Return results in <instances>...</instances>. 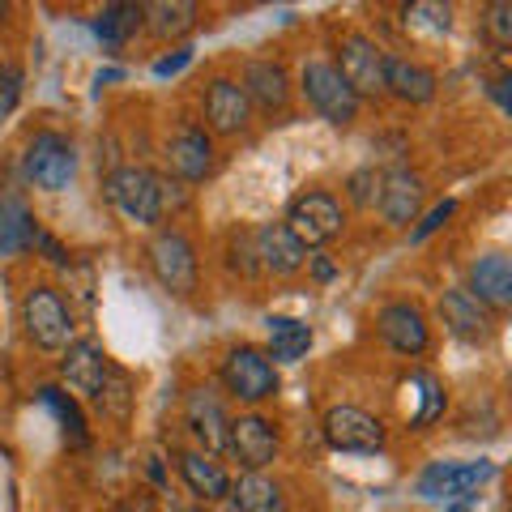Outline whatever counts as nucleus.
<instances>
[{"label": "nucleus", "instance_id": "25", "mask_svg": "<svg viewBox=\"0 0 512 512\" xmlns=\"http://www.w3.org/2000/svg\"><path fill=\"white\" fill-rule=\"evenodd\" d=\"M269 325V363H295L308 355V346H312V329L303 325V320L295 316H269L265 320Z\"/></svg>", "mask_w": 512, "mask_h": 512}, {"label": "nucleus", "instance_id": "41", "mask_svg": "<svg viewBox=\"0 0 512 512\" xmlns=\"http://www.w3.org/2000/svg\"><path fill=\"white\" fill-rule=\"evenodd\" d=\"M316 278H333V265L329 261H316Z\"/></svg>", "mask_w": 512, "mask_h": 512}, {"label": "nucleus", "instance_id": "22", "mask_svg": "<svg viewBox=\"0 0 512 512\" xmlns=\"http://www.w3.org/2000/svg\"><path fill=\"white\" fill-rule=\"evenodd\" d=\"M384 90L402 103H431L436 99V73L402 56H384Z\"/></svg>", "mask_w": 512, "mask_h": 512}, {"label": "nucleus", "instance_id": "20", "mask_svg": "<svg viewBox=\"0 0 512 512\" xmlns=\"http://www.w3.org/2000/svg\"><path fill=\"white\" fill-rule=\"evenodd\" d=\"M466 291L483 303V308H508L512 303V261L504 252H487L470 265V286Z\"/></svg>", "mask_w": 512, "mask_h": 512}, {"label": "nucleus", "instance_id": "28", "mask_svg": "<svg viewBox=\"0 0 512 512\" xmlns=\"http://www.w3.org/2000/svg\"><path fill=\"white\" fill-rule=\"evenodd\" d=\"M39 402H43V406L60 419L64 440H69L73 448H86V440H90V431H86V414H82V406H77L69 393L56 389V384H43V389H39Z\"/></svg>", "mask_w": 512, "mask_h": 512}, {"label": "nucleus", "instance_id": "6", "mask_svg": "<svg viewBox=\"0 0 512 512\" xmlns=\"http://www.w3.org/2000/svg\"><path fill=\"white\" fill-rule=\"evenodd\" d=\"M22 167H26V180L35 188L60 192V188H69L73 175H77V150H73V141L60 137V133H35V141L26 146Z\"/></svg>", "mask_w": 512, "mask_h": 512}, {"label": "nucleus", "instance_id": "17", "mask_svg": "<svg viewBox=\"0 0 512 512\" xmlns=\"http://www.w3.org/2000/svg\"><path fill=\"white\" fill-rule=\"evenodd\" d=\"M167 167L180 175L184 184H197L205 180V175L214 171V146H210V137L201 133V128H192L184 124L180 133H175L167 141Z\"/></svg>", "mask_w": 512, "mask_h": 512}, {"label": "nucleus", "instance_id": "14", "mask_svg": "<svg viewBox=\"0 0 512 512\" xmlns=\"http://www.w3.org/2000/svg\"><path fill=\"white\" fill-rule=\"evenodd\" d=\"M252 239H256V261L274 278H291L303 269V261H308V248H303L282 222H265L261 231H252Z\"/></svg>", "mask_w": 512, "mask_h": 512}, {"label": "nucleus", "instance_id": "38", "mask_svg": "<svg viewBox=\"0 0 512 512\" xmlns=\"http://www.w3.org/2000/svg\"><path fill=\"white\" fill-rule=\"evenodd\" d=\"M188 60H192V52H188V47H180V52H175V56L154 60V77H175L180 69H188Z\"/></svg>", "mask_w": 512, "mask_h": 512}, {"label": "nucleus", "instance_id": "18", "mask_svg": "<svg viewBox=\"0 0 512 512\" xmlns=\"http://www.w3.org/2000/svg\"><path fill=\"white\" fill-rule=\"evenodd\" d=\"M440 316H444L448 333H457L461 342H487L491 333H495L487 308L466 291V286H457V291H444L440 295Z\"/></svg>", "mask_w": 512, "mask_h": 512}, {"label": "nucleus", "instance_id": "23", "mask_svg": "<svg viewBox=\"0 0 512 512\" xmlns=\"http://www.w3.org/2000/svg\"><path fill=\"white\" fill-rule=\"evenodd\" d=\"M175 461H180V474H184V483L192 487L197 500H205V504L227 500L231 478H227V470H222L214 457H205V453H180Z\"/></svg>", "mask_w": 512, "mask_h": 512}, {"label": "nucleus", "instance_id": "3", "mask_svg": "<svg viewBox=\"0 0 512 512\" xmlns=\"http://www.w3.org/2000/svg\"><path fill=\"white\" fill-rule=\"evenodd\" d=\"M282 227L291 231L303 248H320L329 244V239H338L342 227H346V214H342V201L333 197V192H303V197L291 201V210H286Z\"/></svg>", "mask_w": 512, "mask_h": 512}, {"label": "nucleus", "instance_id": "27", "mask_svg": "<svg viewBox=\"0 0 512 512\" xmlns=\"http://www.w3.org/2000/svg\"><path fill=\"white\" fill-rule=\"evenodd\" d=\"M141 26H146V9L141 5H107L99 18H94V35L107 47H124Z\"/></svg>", "mask_w": 512, "mask_h": 512}, {"label": "nucleus", "instance_id": "8", "mask_svg": "<svg viewBox=\"0 0 512 512\" xmlns=\"http://www.w3.org/2000/svg\"><path fill=\"white\" fill-rule=\"evenodd\" d=\"M342 82L359 94V99H376L384 94V52L367 35H342L338 43V64Z\"/></svg>", "mask_w": 512, "mask_h": 512}, {"label": "nucleus", "instance_id": "37", "mask_svg": "<svg viewBox=\"0 0 512 512\" xmlns=\"http://www.w3.org/2000/svg\"><path fill=\"white\" fill-rule=\"evenodd\" d=\"M453 214H457V201H444V205H436V210L427 214V222H419V231H414V244H419V239H427L431 231H440V227H444V222L453 218Z\"/></svg>", "mask_w": 512, "mask_h": 512}, {"label": "nucleus", "instance_id": "32", "mask_svg": "<svg viewBox=\"0 0 512 512\" xmlns=\"http://www.w3.org/2000/svg\"><path fill=\"white\" fill-rule=\"evenodd\" d=\"M414 384L423 389V410L410 419V427H427L431 419H440V414H444V384L436 376H427V372L414 376Z\"/></svg>", "mask_w": 512, "mask_h": 512}, {"label": "nucleus", "instance_id": "13", "mask_svg": "<svg viewBox=\"0 0 512 512\" xmlns=\"http://www.w3.org/2000/svg\"><path fill=\"white\" fill-rule=\"evenodd\" d=\"M205 124L214 128V133L231 137V133H244L248 120H252V103L239 82H231V77H218V82H210V90H205Z\"/></svg>", "mask_w": 512, "mask_h": 512}, {"label": "nucleus", "instance_id": "10", "mask_svg": "<svg viewBox=\"0 0 512 512\" xmlns=\"http://www.w3.org/2000/svg\"><path fill=\"white\" fill-rule=\"evenodd\" d=\"M325 440L338 453H380L384 448V423L359 406H333L325 414Z\"/></svg>", "mask_w": 512, "mask_h": 512}, {"label": "nucleus", "instance_id": "40", "mask_svg": "<svg viewBox=\"0 0 512 512\" xmlns=\"http://www.w3.org/2000/svg\"><path fill=\"white\" fill-rule=\"evenodd\" d=\"M120 77H124L120 69H103L99 77H94V82H99V86H103V82H120Z\"/></svg>", "mask_w": 512, "mask_h": 512}, {"label": "nucleus", "instance_id": "19", "mask_svg": "<svg viewBox=\"0 0 512 512\" xmlns=\"http://www.w3.org/2000/svg\"><path fill=\"white\" fill-rule=\"evenodd\" d=\"M188 427H192V436L205 444V453H227L231 419H227V410H222L214 389H192L188 393Z\"/></svg>", "mask_w": 512, "mask_h": 512}, {"label": "nucleus", "instance_id": "31", "mask_svg": "<svg viewBox=\"0 0 512 512\" xmlns=\"http://www.w3.org/2000/svg\"><path fill=\"white\" fill-rule=\"evenodd\" d=\"M227 265L235 269L239 278H256L261 274V261H256V239L252 231H235L227 239Z\"/></svg>", "mask_w": 512, "mask_h": 512}, {"label": "nucleus", "instance_id": "1", "mask_svg": "<svg viewBox=\"0 0 512 512\" xmlns=\"http://www.w3.org/2000/svg\"><path fill=\"white\" fill-rule=\"evenodd\" d=\"M103 197L128 222H141V227H154V222H163L171 210H180L188 201L180 184H171L167 175H154L146 167H116L103 180Z\"/></svg>", "mask_w": 512, "mask_h": 512}, {"label": "nucleus", "instance_id": "24", "mask_svg": "<svg viewBox=\"0 0 512 512\" xmlns=\"http://www.w3.org/2000/svg\"><path fill=\"white\" fill-rule=\"evenodd\" d=\"M227 500L235 504V512H286V500H282V487L274 478L248 470L239 483H231Z\"/></svg>", "mask_w": 512, "mask_h": 512}, {"label": "nucleus", "instance_id": "15", "mask_svg": "<svg viewBox=\"0 0 512 512\" xmlns=\"http://www.w3.org/2000/svg\"><path fill=\"white\" fill-rule=\"evenodd\" d=\"M111 376V359L103 355L99 342H73L60 359V380L82 397H99L103 380Z\"/></svg>", "mask_w": 512, "mask_h": 512}, {"label": "nucleus", "instance_id": "11", "mask_svg": "<svg viewBox=\"0 0 512 512\" xmlns=\"http://www.w3.org/2000/svg\"><path fill=\"white\" fill-rule=\"evenodd\" d=\"M227 453H235V461L244 470L261 474L269 461L278 457V431L265 414H239L231 419V436H227Z\"/></svg>", "mask_w": 512, "mask_h": 512}, {"label": "nucleus", "instance_id": "9", "mask_svg": "<svg viewBox=\"0 0 512 512\" xmlns=\"http://www.w3.org/2000/svg\"><path fill=\"white\" fill-rule=\"evenodd\" d=\"M495 478L491 461H431L419 474V495L423 500H457V495H470L483 483Z\"/></svg>", "mask_w": 512, "mask_h": 512}, {"label": "nucleus", "instance_id": "34", "mask_svg": "<svg viewBox=\"0 0 512 512\" xmlns=\"http://www.w3.org/2000/svg\"><path fill=\"white\" fill-rule=\"evenodd\" d=\"M483 30H487V39L495 47H508L512 43V5H504V0L487 5L483 9Z\"/></svg>", "mask_w": 512, "mask_h": 512}, {"label": "nucleus", "instance_id": "35", "mask_svg": "<svg viewBox=\"0 0 512 512\" xmlns=\"http://www.w3.org/2000/svg\"><path fill=\"white\" fill-rule=\"evenodd\" d=\"M22 69L18 64H9V60H0V116H9L13 107H18V99H22Z\"/></svg>", "mask_w": 512, "mask_h": 512}, {"label": "nucleus", "instance_id": "7", "mask_svg": "<svg viewBox=\"0 0 512 512\" xmlns=\"http://www.w3.org/2000/svg\"><path fill=\"white\" fill-rule=\"evenodd\" d=\"M146 256H150L154 278L163 282L171 295L197 291V248L188 244L184 231H158V235L150 239Z\"/></svg>", "mask_w": 512, "mask_h": 512}, {"label": "nucleus", "instance_id": "5", "mask_svg": "<svg viewBox=\"0 0 512 512\" xmlns=\"http://www.w3.org/2000/svg\"><path fill=\"white\" fill-rule=\"evenodd\" d=\"M299 86L308 94V103L325 116L329 124H350L359 116V94L342 82V73L329 60H308L299 73Z\"/></svg>", "mask_w": 512, "mask_h": 512}, {"label": "nucleus", "instance_id": "2", "mask_svg": "<svg viewBox=\"0 0 512 512\" xmlns=\"http://www.w3.org/2000/svg\"><path fill=\"white\" fill-rule=\"evenodd\" d=\"M22 325H26V338L39 350H69L77 333L73 308L64 303L56 286H30L22 299Z\"/></svg>", "mask_w": 512, "mask_h": 512}, {"label": "nucleus", "instance_id": "21", "mask_svg": "<svg viewBox=\"0 0 512 512\" xmlns=\"http://www.w3.org/2000/svg\"><path fill=\"white\" fill-rule=\"evenodd\" d=\"M244 94L265 116H274V111H286V103H291V77H286L278 60H252L244 69Z\"/></svg>", "mask_w": 512, "mask_h": 512}, {"label": "nucleus", "instance_id": "16", "mask_svg": "<svg viewBox=\"0 0 512 512\" xmlns=\"http://www.w3.org/2000/svg\"><path fill=\"white\" fill-rule=\"evenodd\" d=\"M376 205H380V214H384L389 227H410L423 210V175H414L406 167L389 171L380 180V201Z\"/></svg>", "mask_w": 512, "mask_h": 512}, {"label": "nucleus", "instance_id": "36", "mask_svg": "<svg viewBox=\"0 0 512 512\" xmlns=\"http://www.w3.org/2000/svg\"><path fill=\"white\" fill-rule=\"evenodd\" d=\"M402 13H406V22L419 18L431 30H448V26H453V9H448V5H427V0H423V5H406Z\"/></svg>", "mask_w": 512, "mask_h": 512}, {"label": "nucleus", "instance_id": "29", "mask_svg": "<svg viewBox=\"0 0 512 512\" xmlns=\"http://www.w3.org/2000/svg\"><path fill=\"white\" fill-rule=\"evenodd\" d=\"M141 9H146V26L158 39L188 35L197 26V5H188V0H158V5H141Z\"/></svg>", "mask_w": 512, "mask_h": 512}, {"label": "nucleus", "instance_id": "26", "mask_svg": "<svg viewBox=\"0 0 512 512\" xmlns=\"http://www.w3.org/2000/svg\"><path fill=\"white\" fill-rule=\"evenodd\" d=\"M35 214L26 210L22 197H0V256L26 252L35 244Z\"/></svg>", "mask_w": 512, "mask_h": 512}, {"label": "nucleus", "instance_id": "33", "mask_svg": "<svg viewBox=\"0 0 512 512\" xmlns=\"http://www.w3.org/2000/svg\"><path fill=\"white\" fill-rule=\"evenodd\" d=\"M380 180H384V171H376V167H363V171H355L346 180V192H350V201L359 205V210H367V205H376L380 201Z\"/></svg>", "mask_w": 512, "mask_h": 512}, {"label": "nucleus", "instance_id": "30", "mask_svg": "<svg viewBox=\"0 0 512 512\" xmlns=\"http://www.w3.org/2000/svg\"><path fill=\"white\" fill-rule=\"evenodd\" d=\"M94 402L103 406V414H111L116 423H124L128 414H133V380H128V372H120V367H111V376L103 380V389Z\"/></svg>", "mask_w": 512, "mask_h": 512}, {"label": "nucleus", "instance_id": "12", "mask_svg": "<svg viewBox=\"0 0 512 512\" xmlns=\"http://www.w3.org/2000/svg\"><path fill=\"white\" fill-rule=\"evenodd\" d=\"M376 329H380V338L397 350V355L419 359L423 350L431 346L427 316L414 308V303H384V308L376 312Z\"/></svg>", "mask_w": 512, "mask_h": 512}, {"label": "nucleus", "instance_id": "39", "mask_svg": "<svg viewBox=\"0 0 512 512\" xmlns=\"http://www.w3.org/2000/svg\"><path fill=\"white\" fill-rule=\"evenodd\" d=\"M120 512H154V495H146V491L128 495V500L120 504Z\"/></svg>", "mask_w": 512, "mask_h": 512}, {"label": "nucleus", "instance_id": "4", "mask_svg": "<svg viewBox=\"0 0 512 512\" xmlns=\"http://www.w3.org/2000/svg\"><path fill=\"white\" fill-rule=\"evenodd\" d=\"M222 384H227V393L239 397V402H269V397L278 393V367L269 363L265 350L256 346H235L227 359H222Z\"/></svg>", "mask_w": 512, "mask_h": 512}]
</instances>
